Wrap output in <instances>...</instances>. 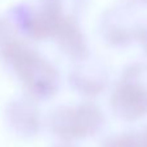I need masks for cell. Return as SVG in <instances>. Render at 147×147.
<instances>
[{
	"mask_svg": "<svg viewBox=\"0 0 147 147\" xmlns=\"http://www.w3.org/2000/svg\"><path fill=\"white\" fill-rule=\"evenodd\" d=\"M0 58L32 97L47 99L57 92L59 83L57 70L20 38L0 51Z\"/></svg>",
	"mask_w": 147,
	"mask_h": 147,
	"instance_id": "obj_1",
	"label": "cell"
},
{
	"mask_svg": "<svg viewBox=\"0 0 147 147\" xmlns=\"http://www.w3.org/2000/svg\"><path fill=\"white\" fill-rule=\"evenodd\" d=\"M119 119L134 123L147 115V62H133L123 70L110 98Z\"/></svg>",
	"mask_w": 147,
	"mask_h": 147,
	"instance_id": "obj_2",
	"label": "cell"
},
{
	"mask_svg": "<svg viewBox=\"0 0 147 147\" xmlns=\"http://www.w3.org/2000/svg\"><path fill=\"white\" fill-rule=\"evenodd\" d=\"M51 132L62 141L85 140L98 134L105 125L103 111L93 102L59 106L49 114Z\"/></svg>",
	"mask_w": 147,
	"mask_h": 147,
	"instance_id": "obj_3",
	"label": "cell"
},
{
	"mask_svg": "<svg viewBox=\"0 0 147 147\" xmlns=\"http://www.w3.org/2000/svg\"><path fill=\"white\" fill-rule=\"evenodd\" d=\"M142 23L137 22L132 8L116 7L109 9L101 17L99 34L106 44L124 48L137 41V34Z\"/></svg>",
	"mask_w": 147,
	"mask_h": 147,
	"instance_id": "obj_4",
	"label": "cell"
},
{
	"mask_svg": "<svg viewBox=\"0 0 147 147\" xmlns=\"http://www.w3.org/2000/svg\"><path fill=\"white\" fill-rule=\"evenodd\" d=\"M69 80L74 90L81 96L96 97L109 86L110 72L103 61L86 56L78 61Z\"/></svg>",
	"mask_w": 147,
	"mask_h": 147,
	"instance_id": "obj_5",
	"label": "cell"
},
{
	"mask_svg": "<svg viewBox=\"0 0 147 147\" xmlns=\"http://www.w3.org/2000/svg\"><path fill=\"white\" fill-rule=\"evenodd\" d=\"M8 127L23 138L34 137L40 130L41 112L36 102L30 97H18L8 103L5 110Z\"/></svg>",
	"mask_w": 147,
	"mask_h": 147,
	"instance_id": "obj_6",
	"label": "cell"
},
{
	"mask_svg": "<svg viewBox=\"0 0 147 147\" xmlns=\"http://www.w3.org/2000/svg\"><path fill=\"white\" fill-rule=\"evenodd\" d=\"M53 39H56L65 56L75 61L89 56L88 40L79 26V21H71L62 25Z\"/></svg>",
	"mask_w": 147,
	"mask_h": 147,
	"instance_id": "obj_7",
	"label": "cell"
},
{
	"mask_svg": "<svg viewBox=\"0 0 147 147\" xmlns=\"http://www.w3.org/2000/svg\"><path fill=\"white\" fill-rule=\"evenodd\" d=\"M101 147H147V130L112 134L103 141Z\"/></svg>",
	"mask_w": 147,
	"mask_h": 147,
	"instance_id": "obj_8",
	"label": "cell"
},
{
	"mask_svg": "<svg viewBox=\"0 0 147 147\" xmlns=\"http://www.w3.org/2000/svg\"><path fill=\"white\" fill-rule=\"evenodd\" d=\"M18 38L16 25L4 17H0V51Z\"/></svg>",
	"mask_w": 147,
	"mask_h": 147,
	"instance_id": "obj_9",
	"label": "cell"
},
{
	"mask_svg": "<svg viewBox=\"0 0 147 147\" xmlns=\"http://www.w3.org/2000/svg\"><path fill=\"white\" fill-rule=\"evenodd\" d=\"M137 41L141 44L142 49L147 54V25H141L137 34Z\"/></svg>",
	"mask_w": 147,
	"mask_h": 147,
	"instance_id": "obj_10",
	"label": "cell"
},
{
	"mask_svg": "<svg viewBox=\"0 0 147 147\" xmlns=\"http://www.w3.org/2000/svg\"><path fill=\"white\" fill-rule=\"evenodd\" d=\"M54 147H72L70 145H58V146H54Z\"/></svg>",
	"mask_w": 147,
	"mask_h": 147,
	"instance_id": "obj_11",
	"label": "cell"
},
{
	"mask_svg": "<svg viewBox=\"0 0 147 147\" xmlns=\"http://www.w3.org/2000/svg\"><path fill=\"white\" fill-rule=\"evenodd\" d=\"M146 1H147V0H146Z\"/></svg>",
	"mask_w": 147,
	"mask_h": 147,
	"instance_id": "obj_12",
	"label": "cell"
},
{
	"mask_svg": "<svg viewBox=\"0 0 147 147\" xmlns=\"http://www.w3.org/2000/svg\"><path fill=\"white\" fill-rule=\"evenodd\" d=\"M146 130H147V129H146Z\"/></svg>",
	"mask_w": 147,
	"mask_h": 147,
	"instance_id": "obj_13",
	"label": "cell"
}]
</instances>
